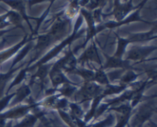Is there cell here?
Here are the masks:
<instances>
[{"label": "cell", "instance_id": "2e32d148", "mask_svg": "<svg viewBox=\"0 0 157 127\" xmlns=\"http://www.w3.org/2000/svg\"><path fill=\"white\" fill-rule=\"evenodd\" d=\"M31 94V85L29 84H26L25 83L21 87L15 91V97L14 99V101L11 105L14 106L16 104L19 103L21 101L25 99L29 95Z\"/></svg>", "mask_w": 157, "mask_h": 127}, {"label": "cell", "instance_id": "3957f363", "mask_svg": "<svg viewBox=\"0 0 157 127\" xmlns=\"http://www.w3.org/2000/svg\"><path fill=\"white\" fill-rule=\"evenodd\" d=\"M64 11L60 12L58 16L55 18V21L51 28L50 31L48 32L49 35H52L55 41L62 39L65 34L67 33L71 25V20L66 17H63Z\"/></svg>", "mask_w": 157, "mask_h": 127}, {"label": "cell", "instance_id": "7a4b0ae2", "mask_svg": "<svg viewBox=\"0 0 157 127\" xmlns=\"http://www.w3.org/2000/svg\"><path fill=\"white\" fill-rule=\"evenodd\" d=\"M104 90L101 86L94 82H84L80 90L75 93V101L78 104H81L86 101L92 100L97 96L101 94Z\"/></svg>", "mask_w": 157, "mask_h": 127}, {"label": "cell", "instance_id": "4fadbf2b", "mask_svg": "<svg viewBox=\"0 0 157 127\" xmlns=\"http://www.w3.org/2000/svg\"><path fill=\"white\" fill-rule=\"evenodd\" d=\"M5 3H6L7 5H9L11 8L12 9V10L15 11V12H18L20 14V15L21 16L22 19H24L25 21L27 22V24H29V28H30L32 34L31 35L34 37V30L32 28V24H30V21H29V16L27 15L25 12V2L23 1H4Z\"/></svg>", "mask_w": 157, "mask_h": 127}, {"label": "cell", "instance_id": "7c38bea8", "mask_svg": "<svg viewBox=\"0 0 157 127\" xmlns=\"http://www.w3.org/2000/svg\"><path fill=\"white\" fill-rule=\"evenodd\" d=\"M106 57H107V63L104 65L101 66L103 69L104 70H107V69H111V68H120L122 69V70H130L132 69V67L130 64V61H126V60H123L122 58H118L117 57L113 56L110 57L107 56V54H104Z\"/></svg>", "mask_w": 157, "mask_h": 127}, {"label": "cell", "instance_id": "d6a6232c", "mask_svg": "<svg viewBox=\"0 0 157 127\" xmlns=\"http://www.w3.org/2000/svg\"><path fill=\"white\" fill-rule=\"evenodd\" d=\"M125 70H115V71H112L110 73H109L107 75V77H108L110 82H113V81L116 80L121 78V77L122 76L123 73H124Z\"/></svg>", "mask_w": 157, "mask_h": 127}, {"label": "cell", "instance_id": "9a60e30c", "mask_svg": "<svg viewBox=\"0 0 157 127\" xmlns=\"http://www.w3.org/2000/svg\"><path fill=\"white\" fill-rule=\"evenodd\" d=\"M156 32L157 27L156 24H155L154 27L153 28L151 31L146 33H138L134 34L133 35H130L128 38L130 43L133 42H142V41H150L152 39H156Z\"/></svg>", "mask_w": 157, "mask_h": 127}, {"label": "cell", "instance_id": "8fae6325", "mask_svg": "<svg viewBox=\"0 0 157 127\" xmlns=\"http://www.w3.org/2000/svg\"><path fill=\"white\" fill-rule=\"evenodd\" d=\"M144 6H141L140 7L138 8L137 9H136V10L133 12L132 15H129L127 18H125L124 20H122V21H118V22H117V21H107V22L105 23H103L102 24L103 26H104V28H113L120 27V26L121 25H124V24H129V23L130 22H134V21H141V22H145V23H147V24H152L153 23H150L148 22V21H144V20H143L142 18H140V12L141 9H142V7Z\"/></svg>", "mask_w": 157, "mask_h": 127}, {"label": "cell", "instance_id": "ac0fdd59", "mask_svg": "<svg viewBox=\"0 0 157 127\" xmlns=\"http://www.w3.org/2000/svg\"><path fill=\"white\" fill-rule=\"evenodd\" d=\"M138 77H139V74L135 73L132 69L125 70L124 73L122 74V76L121 77V78H120V83H121L120 85H130L131 84L134 83V81L137 79Z\"/></svg>", "mask_w": 157, "mask_h": 127}, {"label": "cell", "instance_id": "9c48e42d", "mask_svg": "<svg viewBox=\"0 0 157 127\" xmlns=\"http://www.w3.org/2000/svg\"><path fill=\"white\" fill-rule=\"evenodd\" d=\"M88 61H93L102 66V61L100 58L99 53H98V48H97L96 44L94 39L91 40L90 45L84 50V53L78 59V64H83L84 63L88 62Z\"/></svg>", "mask_w": 157, "mask_h": 127}, {"label": "cell", "instance_id": "d6986e66", "mask_svg": "<svg viewBox=\"0 0 157 127\" xmlns=\"http://www.w3.org/2000/svg\"><path fill=\"white\" fill-rule=\"evenodd\" d=\"M93 82L96 83L98 84H101L102 86H105V87L111 84L110 80H109L108 77H107V73H105V70L101 67V68L98 69L95 71Z\"/></svg>", "mask_w": 157, "mask_h": 127}, {"label": "cell", "instance_id": "4dcf8cb0", "mask_svg": "<svg viewBox=\"0 0 157 127\" xmlns=\"http://www.w3.org/2000/svg\"><path fill=\"white\" fill-rule=\"evenodd\" d=\"M113 120H114V117H113V115L110 114L107 119H104V121H101V122L95 124L93 127H107L113 123Z\"/></svg>", "mask_w": 157, "mask_h": 127}, {"label": "cell", "instance_id": "5b68a950", "mask_svg": "<svg viewBox=\"0 0 157 127\" xmlns=\"http://www.w3.org/2000/svg\"><path fill=\"white\" fill-rule=\"evenodd\" d=\"M80 12H81V16L83 17V18H84L86 23H87V36H86L85 41L81 47H79V49L85 47V46L87 45L90 40L94 39V38L96 36L98 32L104 29L102 24L96 25L94 21L91 12L87 10L86 9H84V8H81Z\"/></svg>", "mask_w": 157, "mask_h": 127}, {"label": "cell", "instance_id": "4316f807", "mask_svg": "<svg viewBox=\"0 0 157 127\" xmlns=\"http://www.w3.org/2000/svg\"><path fill=\"white\" fill-rule=\"evenodd\" d=\"M68 106H70L71 110V115L73 116L76 118H81L84 116V111L81 109V107L80 106L79 104H78L77 103H69Z\"/></svg>", "mask_w": 157, "mask_h": 127}, {"label": "cell", "instance_id": "7402d4cb", "mask_svg": "<svg viewBox=\"0 0 157 127\" xmlns=\"http://www.w3.org/2000/svg\"><path fill=\"white\" fill-rule=\"evenodd\" d=\"M117 37V48L116 53L113 54V56L117 57L118 58H122L124 56V54L126 53V49H127V45L129 44H130V41L128 40V38H121L120 36H118L117 35H116Z\"/></svg>", "mask_w": 157, "mask_h": 127}, {"label": "cell", "instance_id": "8992f818", "mask_svg": "<svg viewBox=\"0 0 157 127\" xmlns=\"http://www.w3.org/2000/svg\"><path fill=\"white\" fill-rule=\"evenodd\" d=\"M148 102L139 109V111L134 116V120L132 122L133 127H140L141 125L153 115L156 110V98L154 99H149Z\"/></svg>", "mask_w": 157, "mask_h": 127}, {"label": "cell", "instance_id": "1f68e13d", "mask_svg": "<svg viewBox=\"0 0 157 127\" xmlns=\"http://www.w3.org/2000/svg\"><path fill=\"white\" fill-rule=\"evenodd\" d=\"M92 16H93L94 21L95 24H99V23L102 22V9L99 8L95 10L92 11Z\"/></svg>", "mask_w": 157, "mask_h": 127}, {"label": "cell", "instance_id": "484cf974", "mask_svg": "<svg viewBox=\"0 0 157 127\" xmlns=\"http://www.w3.org/2000/svg\"><path fill=\"white\" fill-rule=\"evenodd\" d=\"M38 117L35 115L29 114L26 116L24 120L21 123L18 124L16 127H32L34 124L36 122Z\"/></svg>", "mask_w": 157, "mask_h": 127}, {"label": "cell", "instance_id": "ffe728a7", "mask_svg": "<svg viewBox=\"0 0 157 127\" xmlns=\"http://www.w3.org/2000/svg\"><path fill=\"white\" fill-rule=\"evenodd\" d=\"M80 9H81V6L79 5V1H72L71 2L67 9L64 10V15H65L67 18L71 20L76 16Z\"/></svg>", "mask_w": 157, "mask_h": 127}, {"label": "cell", "instance_id": "cb8c5ba5", "mask_svg": "<svg viewBox=\"0 0 157 127\" xmlns=\"http://www.w3.org/2000/svg\"><path fill=\"white\" fill-rule=\"evenodd\" d=\"M108 110H114V111L121 113L122 115H131L133 108L130 106V103L127 102L126 104H123L117 107H111V108H109Z\"/></svg>", "mask_w": 157, "mask_h": 127}, {"label": "cell", "instance_id": "44dd1931", "mask_svg": "<svg viewBox=\"0 0 157 127\" xmlns=\"http://www.w3.org/2000/svg\"><path fill=\"white\" fill-rule=\"evenodd\" d=\"M71 73L80 75L84 80V82H93L95 71H94L93 70H90V69L78 68L77 67Z\"/></svg>", "mask_w": 157, "mask_h": 127}, {"label": "cell", "instance_id": "f1b7e54d", "mask_svg": "<svg viewBox=\"0 0 157 127\" xmlns=\"http://www.w3.org/2000/svg\"><path fill=\"white\" fill-rule=\"evenodd\" d=\"M107 2L104 1H88L87 4L86 5V9L90 12L95 10L97 9H99L101 8L102 6H105L107 4Z\"/></svg>", "mask_w": 157, "mask_h": 127}, {"label": "cell", "instance_id": "836d02e7", "mask_svg": "<svg viewBox=\"0 0 157 127\" xmlns=\"http://www.w3.org/2000/svg\"><path fill=\"white\" fill-rule=\"evenodd\" d=\"M13 29H14V28H12V29H10V30H5V31H1V32H0V37H1L2 35H3V34L6 33V32H10V31L13 30Z\"/></svg>", "mask_w": 157, "mask_h": 127}, {"label": "cell", "instance_id": "e0dca14e", "mask_svg": "<svg viewBox=\"0 0 157 127\" xmlns=\"http://www.w3.org/2000/svg\"><path fill=\"white\" fill-rule=\"evenodd\" d=\"M78 86L71 85V84H63L62 87L61 88H56V89H51L52 90V93L53 94H55L56 92H58L60 95L63 96H64V98H69L71 97L73 95L75 94V93L78 90Z\"/></svg>", "mask_w": 157, "mask_h": 127}, {"label": "cell", "instance_id": "d4e9b609", "mask_svg": "<svg viewBox=\"0 0 157 127\" xmlns=\"http://www.w3.org/2000/svg\"><path fill=\"white\" fill-rule=\"evenodd\" d=\"M27 73H28V71H27V69H26V67L21 69V70L19 71V73H18V75L16 76L15 79L13 80V82L12 83V84L9 86V89H8L7 93H9V90H10L12 87H14L15 86L18 85V84H19L20 83L22 82V81L25 80V78L26 77V75H27Z\"/></svg>", "mask_w": 157, "mask_h": 127}, {"label": "cell", "instance_id": "30bf717a", "mask_svg": "<svg viewBox=\"0 0 157 127\" xmlns=\"http://www.w3.org/2000/svg\"><path fill=\"white\" fill-rule=\"evenodd\" d=\"M49 78H50L51 81H52V84L53 85L54 89L58 88V86L61 85V84H71V85L75 86H78L79 84H75L73 81L67 79L65 77L64 71L61 70V69L58 68V67H55V66H52V69L50 70L48 73Z\"/></svg>", "mask_w": 157, "mask_h": 127}, {"label": "cell", "instance_id": "603a6c76", "mask_svg": "<svg viewBox=\"0 0 157 127\" xmlns=\"http://www.w3.org/2000/svg\"><path fill=\"white\" fill-rule=\"evenodd\" d=\"M8 18H9V22L11 24H14L16 28H22L23 25L21 24L22 21V18L18 12H15L14 10L8 11Z\"/></svg>", "mask_w": 157, "mask_h": 127}, {"label": "cell", "instance_id": "52a82bcc", "mask_svg": "<svg viewBox=\"0 0 157 127\" xmlns=\"http://www.w3.org/2000/svg\"><path fill=\"white\" fill-rule=\"evenodd\" d=\"M79 50V47H76L74 50H71L69 46L68 51L66 53L64 57L58 60L57 62L53 64L55 67L61 69L64 72L71 73L74 70L77 68L78 65V58L75 57V52Z\"/></svg>", "mask_w": 157, "mask_h": 127}, {"label": "cell", "instance_id": "83f0119b", "mask_svg": "<svg viewBox=\"0 0 157 127\" xmlns=\"http://www.w3.org/2000/svg\"><path fill=\"white\" fill-rule=\"evenodd\" d=\"M52 5H53V1L51 2V3H50V5H49L48 9L44 12V14H43V15H41L40 18H33V17H29V19L31 18V19L36 20L37 21V26H36V28H35V30L34 31V35H37V33H38V31L39 30V28H40V26H41V24L42 23V21H44V18H46V16L48 15V12H49V11H50V9H51V7H52Z\"/></svg>", "mask_w": 157, "mask_h": 127}, {"label": "cell", "instance_id": "6da1fadb", "mask_svg": "<svg viewBox=\"0 0 157 127\" xmlns=\"http://www.w3.org/2000/svg\"><path fill=\"white\" fill-rule=\"evenodd\" d=\"M83 21H84L83 17L81 16V15H80L79 16H78V19H77L76 21H75V27H74L73 32H72L71 35H69V36L67 37L65 39L63 40L60 44H58V45L55 46L52 50H51L47 54L44 55V57H42L39 61L35 62V64L31 65L30 67H26L27 71L29 72L31 71V70H34L35 68H36V67H38V66L42 65V64H48L51 60L53 59V58H55L56 56H58V55L62 51L63 49H64V47H67V46H70L71 44V43L73 42L75 40H76L77 38H81V37L84 35V31H85L84 29L79 30L80 27H81V24H82Z\"/></svg>", "mask_w": 157, "mask_h": 127}, {"label": "cell", "instance_id": "f546056e", "mask_svg": "<svg viewBox=\"0 0 157 127\" xmlns=\"http://www.w3.org/2000/svg\"><path fill=\"white\" fill-rule=\"evenodd\" d=\"M15 92L13 93H11V94L7 95V96H6L4 98H2V99L0 100V111L4 110V109L9 105L10 100L12 99V98L15 97Z\"/></svg>", "mask_w": 157, "mask_h": 127}, {"label": "cell", "instance_id": "ba28073f", "mask_svg": "<svg viewBox=\"0 0 157 127\" xmlns=\"http://www.w3.org/2000/svg\"><path fill=\"white\" fill-rule=\"evenodd\" d=\"M156 49V46H134L128 50L125 60L128 61H144Z\"/></svg>", "mask_w": 157, "mask_h": 127}, {"label": "cell", "instance_id": "277c9868", "mask_svg": "<svg viewBox=\"0 0 157 127\" xmlns=\"http://www.w3.org/2000/svg\"><path fill=\"white\" fill-rule=\"evenodd\" d=\"M146 2H147V1H143L139 6L134 7L132 4V1L126 2L124 3H121L120 1H114V7H113V11L110 13L107 14V15L102 14V18H105L107 17L113 15L115 18V21L118 22V21L124 20L127 16V15H128L130 12L133 10L135 11L138 8L140 7L141 6L145 5Z\"/></svg>", "mask_w": 157, "mask_h": 127}, {"label": "cell", "instance_id": "5bb4252c", "mask_svg": "<svg viewBox=\"0 0 157 127\" xmlns=\"http://www.w3.org/2000/svg\"><path fill=\"white\" fill-rule=\"evenodd\" d=\"M52 66H53V64H42V65L38 66L36 73L31 77V80L30 81H29V84L32 86V84H33L36 80H38L40 81L41 88L42 89L44 80H45L47 75L48 74L49 71H50V70L52 69Z\"/></svg>", "mask_w": 157, "mask_h": 127}]
</instances>
